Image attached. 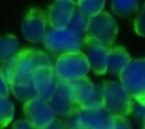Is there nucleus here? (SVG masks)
I'll return each instance as SVG.
<instances>
[{
	"instance_id": "obj_8",
	"label": "nucleus",
	"mask_w": 145,
	"mask_h": 129,
	"mask_svg": "<svg viewBox=\"0 0 145 129\" xmlns=\"http://www.w3.org/2000/svg\"><path fill=\"white\" fill-rule=\"evenodd\" d=\"M15 76H32L33 72L42 65H52L50 56L36 49H23L13 58Z\"/></svg>"
},
{
	"instance_id": "obj_17",
	"label": "nucleus",
	"mask_w": 145,
	"mask_h": 129,
	"mask_svg": "<svg viewBox=\"0 0 145 129\" xmlns=\"http://www.w3.org/2000/svg\"><path fill=\"white\" fill-rule=\"evenodd\" d=\"M20 51V45L14 35L0 37V63L9 61Z\"/></svg>"
},
{
	"instance_id": "obj_12",
	"label": "nucleus",
	"mask_w": 145,
	"mask_h": 129,
	"mask_svg": "<svg viewBox=\"0 0 145 129\" xmlns=\"http://www.w3.org/2000/svg\"><path fill=\"white\" fill-rule=\"evenodd\" d=\"M83 47L89 63V68L97 76H105L108 66V51L110 47L92 38H83Z\"/></svg>"
},
{
	"instance_id": "obj_14",
	"label": "nucleus",
	"mask_w": 145,
	"mask_h": 129,
	"mask_svg": "<svg viewBox=\"0 0 145 129\" xmlns=\"http://www.w3.org/2000/svg\"><path fill=\"white\" fill-rule=\"evenodd\" d=\"M75 10L76 4L72 0H55L46 13L47 24L51 28L68 27Z\"/></svg>"
},
{
	"instance_id": "obj_20",
	"label": "nucleus",
	"mask_w": 145,
	"mask_h": 129,
	"mask_svg": "<svg viewBox=\"0 0 145 129\" xmlns=\"http://www.w3.org/2000/svg\"><path fill=\"white\" fill-rule=\"evenodd\" d=\"M14 105L8 97L0 96V129H5L14 118Z\"/></svg>"
},
{
	"instance_id": "obj_13",
	"label": "nucleus",
	"mask_w": 145,
	"mask_h": 129,
	"mask_svg": "<svg viewBox=\"0 0 145 129\" xmlns=\"http://www.w3.org/2000/svg\"><path fill=\"white\" fill-rule=\"evenodd\" d=\"M48 104L55 111V114L60 116H74L79 110V106L76 105L72 96L70 82L65 81H60L55 95L48 101Z\"/></svg>"
},
{
	"instance_id": "obj_7",
	"label": "nucleus",
	"mask_w": 145,
	"mask_h": 129,
	"mask_svg": "<svg viewBox=\"0 0 145 129\" xmlns=\"http://www.w3.org/2000/svg\"><path fill=\"white\" fill-rule=\"evenodd\" d=\"M115 116L102 105L80 107L74 115V123L89 129H112Z\"/></svg>"
},
{
	"instance_id": "obj_18",
	"label": "nucleus",
	"mask_w": 145,
	"mask_h": 129,
	"mask_svg": "<svg viewBox=\"0 0 145 129\" xmlns=\"http://www.w3.org/2000/svg\"><path fill=\"white\" fill-rule=\"evenodd\" d=\"M106 0H78L76 8L85 17L90 18L99 14L101 12H103Z\"/></svg>"
},
{
	"instance_id": "obj_9",
	"label": "nucleus",
	"mask_w": 145,
	"mask_h": 129,
	"mask_svg": "<svg viewBox=\"0 0 145 129\" xmlns=\"http://www.w3.org/2000/svg\"><path fill=\"white\" fill-rule=\"evenodd\" d=\"M70 84L72 96L79 109L102 105V87L95 86L88 76L71 81Z\"/></svg>"
},
{
	"instance_id": "obj_4",
	"label": "nucleus",
	"mask_w": 145,
	"mask_h": 129,
	"mask_svg": "<svg viewBox=\"0 0 145 129\" xmlns=\"http://www.w3.org/2000/svg\"><path fill=\"white\" fill-rule=\"evenodd\" d=\"M43 43L45 47L54 54L74 53V51H82L83 49L82 36L69 27L51 28L46 32Z\"/></svg>"
},
{
	"instance_id": "obj_10",
	"label": "nucleus",
	"mask_w": 145,
	"mask_h": 129,
	"mask_svg": "<svg viewBox=\"0 0 145 129\" xmlns=\"http://www.w3.org/2000/svg\"><path fill=\"white\" fill-rule=\"evenodd\" d=\"M32 82L37 97L48 102L55 95L60 79L56 76L54 65H42L33 72Z\"/></svg>"
},
{
	"instance_id": "obj_29",
	"label": "nucleus",
	"mask_w": 145,
	"mask_h": 129,
	"mask_svg": "<svg viewBox=\"0 0 145 129\" xmlns=\"http://www.w3.org/2000/svg\"><path fill=\"white\" fill-rule=\"evenodd\" d=\"M72 1H74V3H75V4H76V1H78V0H72Z\"/></svg>"
},
{
	"instance_id": "obj_19",
	"label": "nucleus",
	"mask_w": 145,
	"mask_h": 129,
	"mask_svg": "<svg viewBox=\"0 0 145 129\" xmlns=\"http://www.w3.org/2000/svg\"><path fill=\"white\" fill-rule=\"evenodd\" d=\"M138 9V0H112V10L120 17H131Z\"/></svg>"
},
{
	"instance_id": "obj_1",
	"label": "nucleus",
	"mask_w": 145,
	"mask_h": 129,
	"mask_svg": "<svg viewBox=\"0 0 145 129\" xmlns=\"http://www.w3.org/2000/svg\"><path fill=\"white\" fill-rule=\"evenodd\" d=\"M118 78L131 99L145 106V59H131Z\"/></svg>"
},
{
	"instance_id": "obj_5",
	"label": "nucleus",
	"mask_w": 145,
	"mask_h": 129,
	"mask_svg": "<svg viewBox=\"0 0 145 129\" xmlns=\"http://www.w3.org/2000/svg\"><path fill=\"white\" fill-rule=\"evenodd\" d=\"M118 33V26L115 18L107 12H101L99 14L90 17L88 19V26L85 30L84 37L92 38L103 45L113 46Z\"/></svg>"
},
{
	"instance_id": "obj_23",
	"label": "nucleus",
	"mask_w": 145,
	"mask_h": 129,
	"mask_svg": "<svg viewBox=\"0 0 145 129\" xmlns=\"http://www.w3.org/2000/svg\"><path fill=\"white\" fill-rule=\"evenodd\" d=\"M131 114H133L139 122L143 123V125H145V106L144 105H140V104H138V102L134 101Z\"/></svg>"
},
{
	"instance_id": "obj_16",
	"label": "nucleus",
	"mask_w": 145,
	"mask_h": 129,
	"mask_svg": "<svg viewBox=\"0 0 145 129\" xmlns=\"http://www.w3.org/2000/svg\"><path fill=\"white\" fill-rule=\"evenodd\" d=\"M131 56L127 53L125 47L118 45H113L110 47L108 51V66L107 72H111L112 74H120L125 69V66L130 63Z\"/></svg>"
},
{
	"instance_id": "obj_28",
	"label": "nucleus",
	"mask_w": 145,
	"mask_h": 129,
	"mask_svg": "<svg viewBox=\"0 0 145 129\" xmlns=\"http://www.w3.org/2000/svg\"><path fill=\"white\" fill-rule=\"evenodd\" d=\"M69 129H89L87 127H84V125H80V124H76V123H72V125Z\"/></svg>"
},
{
	"instance_id": "obj_26",
	"label": "nucleus",
	"mask_w": 145,
	"mask_h": 129,
	"mask_svg": "<svg viewBox=\"0 0 145 129\" xmlns=\"http://www.w3.org/2000/svg\"><path fill=\"white\" fill-rule=\"evenodd\" d=\"M12 129H35V128L24 119V120H17V122L13 124Z\"/></svg>"
},
{
	"instance_id": "obj_3",
	"label": "nucleus",
	"mask_w": 145,
	"mask_h": 129,
	"mask_svg": "<svg viewBox=\"0 0 145 129\" xmlns=\"http://www.w3.org/2000/svg\"><path fill=\"white\" fill-rule=\"evenodd\" d=\"M54 69L59 79L65 82H71L87 77L90 70L87 56L82 51L60 54L56 59Z\"/></svg>"
},
{
	"instance_id": "obj_21",
	"label": "nucleus",
	"mask_w": 145,
	"mask_h": 129,
	"mask_svg": "<svg viewBox=\"0 0 145 129\" xmlns=\"http://www.w3.org/2000/svg\"><path fill=\"white\" fill-rule=\"evenodd\" d=\"M88 19L89 18L85 17L83 13H80L79 10H75L74 14H72L70 22H69L68 27L71 28L72 31L78 33V35H84L85 33V30H87V26H88Z\"/></svg>"
},
{
	"instance_id": "obj_25",
	"label": "nucleus",
	"mask_w": 145,
	"mask_h": 129,
	"mask_svg": "<svg viewBox=\"0 0 145 129\" xmlns=\"http://www.w3.org/2000/svg\"><path fill=\"white\" fill-rule=\"evenodd\" d=\"M10 95V87L7 83L4 78L0 76V96L1 97H9Z\"/></svg>"
},
{
	"instance_id": "obj_11",
	"label": "nucleus",
	"mask_w": 145,
	"mask_h": 129,
	"mask_svg": "<svg viewBox=\"0 0 145 129\" xmlns=\"http://www.w3.org/2000/svg\"><path fill=\"white\" fill-rule=\"evenodd\" d=\"M47 32L46 13L40 8H31L22 23V33L29 42L38 43L43 41Z\"/></svg>"
},
{
	"instance_id": "obj_27",
	"label": "nucleus",
	"mask_w": 145,
	"mask_h": 129,
	"mask_svg": "<svg viewBox=\"0 0 145 129\" xmlns=\"http://www.w3.org/2000/svg\"><path fill=\"white\" fill-rule=\"evenodd\" d=\"M46 129H69V128H68V125H66L65 123H63L61 120L55 119V122H54L50 127H47Z\"/></svg>"
},
{
	"instance_id": "obj_15",
	"label": "nucleus",
	"mask_w": 145,
	"mask_h": 129,
	"mask_svg": "<svg viewBox=\"0 0 145 129\" xmlns=\"http://www.w3.org/2000/svg\"><path fill=\"white\" fill-rule=\"evenodd\" d=\"M10 92L22 102H27L29 100L37 97L36 90L33 87L32 76H15L9 84Z\"/></svg>"
},
{
	"instance_id": "obj_6",
	"label": "nucleus",
	"mask_w": 145,
	"mask_h": 129,
	"mask_svg": "<svg viewBox=\"0 0 145 129\" xmlns=\"http://www.w3.org/2000/svg\"><path fill=\"white\" fill-rule=\"evenodd\" d=\"M23 114L25 120L35 129H46L56 119V114L50 104L40 97H35L24 102Z\"/></svg>"
},
{
	"instance_id": "obj_24",
	"label": "nucleus",
	"mask_w": 145,
	"mask_h": 129,
	"mask_svg": "<svg viewBox=\"0 0 145 129\" xmlns=\"http://www.w3.org/2000/svg\"><path fill=\"white\" fill-rule=\"evenodd\" d=\"M112 129H133V125L127 116H115Z\"/></svg>"
},
{
	"instance_id": "obj_30",
	"label": "nucleus",
	"mask_w": 145,
	"mask_h": 129,
	"mask_svg": "<svg viewBox=\"0 0 145 129\" xmlns=\"http://www.w3.org/2000/svg\"><path fill=\"white\" fill-rule=\"evenodd\" d=\"M141 129H145V125H144V127H143V128H141Z\"/></svg>"
},
{
	"instance_id": "obj_2",
	"label": "nucleus",
	"mask_w": 145,
	"mask_h": 129,
	"mask_svg": "<svg viewBox=\"0 0 145 129\" xmlns=\"http://www.w3.org/2000/svg\"><path fill=\"white\" fill-rule=\"evenodd\" d=\"M134 100L120 82H105L102 86V106L113 116H129Z\"/></svg>"
},
{
	"instance_id": "obj_22",
	"label": "nucleus",
	"mask_w": 145,
	"mask_h": 129,
	"mask_svg": "<svg viewBox=\"0 0 145 129\" xmlns=\"http://www.w3.org/2000/svg\"><path fill=\"white\" fill-rule=\"evenodd\" d=\"M134 30L141 37H145V4L141 7L140 12L138 13V17L134 20Z\"/></svg>"
}]
</instances>
